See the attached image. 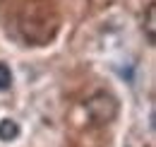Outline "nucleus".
<instances>
[{
    "instance_id": "f257e3e1",
    "label": "nucleus",
    "mask_w": 156,
    "mask_h": 147,
    "mask_svg": "<svg viewBox=\"0 0 156 147\" xmlns=\"http://www.w3.org/2000/svg\"><path fill=\"white\" fill-rule=\"evenodd\" d=\"M87 116L94 126H106L115 121L118 116V99L108 92H96L87 99Z\"/></svg>"
},
{
    "instance_id": "f03ea898",
    "label": "nucleus",
    "mask_w": 156,
    "mask_h": 147,
    "mask_svg": "<svg viewBox=\"0 0 156 147\" xmlns=\"http://www.w3.org/2000/svg\"><path fill=\"white\" fill-rule=\"evenodd\" d=\"M20 133L22 128L15 118H2L0 121V142H12V140L20 138Z\"/></svg>"
},
{
    "instance_id": "7ed1b4c3",
    "label": "nucleus",
    "mask_w": 156,
    "mask_h": 147,
    "mask_svg": "<svg viewBox=\"0 0 156 147\" xmlns=\"http://www.w3.org/2000/svg\"><path fill=\"white\" fill-rule=\"evenodd\" d=\"M142 29H144V34H147V41L154 46V43H156V5H154V2H149V7H147V15H144Z\"/></svg>"
},
{
    "instance_id": "20e7f679",
    "label": "nucleus",
    "mask_w": 156,
    "mask_h": 147,
    "mask_svg": "<svg viewBox=\"0 0 156 147\" xmlns=\"http://www.w3.org/2000/svg\"><path fill=\"white\" fill-rule=\"evenodd\" d=\"M12 82H15V77H12L10 65L7 63H0V92H7L12 87Z\"/></svg>"
}]
</instances>
